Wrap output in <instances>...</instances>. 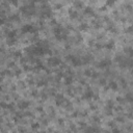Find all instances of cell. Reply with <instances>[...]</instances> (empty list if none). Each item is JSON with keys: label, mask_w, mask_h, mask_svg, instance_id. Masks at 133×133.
Here are the masks:
<instances>
[{"label": "cell", "mask_w": 133, "mask_h": 133, "mask_svg": "<svg viewBox=\"0 0 133 133\" xmlns=\"http://www.w3.org/2000/svg\"><path fill=\"white\" fill-rule=\"evenodd\" d=\"M39 127V125L37 124H34V125H32V128H37Z\"/></svg>", "instance_id": "cell-26"}, {"label": "cell", "mask_w": 133, "mask_h": 133, "mask_svg": "<svg viewBox=\"0 0 133 133\" xmlns=\"http://www.w3.org/2000/svg\"><path fill=\"white\" fill-rule=\"evenodd\" d=\"M36 31H37L36 27L32 26V25H29V24L22 27V32L23 33H29V32H36Z\"/></svg>", "instance_id": "cell-3"}, {"label": "cell", "mask_w": 133, "mask_h": 133, "mask_svg": "<svg viewBox=\"0 0 133 133\" xmlns=\"http://www.w3.org/2000/svg\"><path fill=\"white\" fill-rule=\"evenodd\" d=\"M6 107H7V109H9V110H14V108H13V105H12V104H9Z\"/></svg>", "instance_id": "cell-23"}, {"label": "cell", "mask_w": 133, "mask_h": 133, "mask_svg": "<svg viewBox=\"0 0 133 133\" xmlns=\"http://www.w3.org/2000/svg\"><path fill=\"white\" fill-rule=\"evenodd\" d=\"M64 102V98L62 97L61 95L56 96V104H57V105H61Z\"/></svg>", "instance_id": "cell-8"}, {"label": "cell", "mask_w": 133, "mask_h": 133, "mask_svg": "<svg viewBox=\"0 0 133 133\" xmlns=\"http://www.w3.org/2000/svg\"><path fill=\"white\" fill-rule=\"evenodd\" d=\"M105 47H106L107 49H112V47H113V43H112V42H110L109 44H107L106 46H105Z\"/></svg>", "instance_id": "cell-19"}, {"label": "cell", "mask_w": 133, "mask_h": 133, "mask_svg": "<svg viewBox=\"0 0 133 133\" xmlns=\"http://www.w3.org/2000/svg\"><path fill=\"white\" fill-rule=\"evenodd\" d=\"M126 99L128 100V101H129L130 103H133V97H132L130 94H128V95H127V96H126Z\"/></svg>", "instance_id": "cell-15"}, {"label": "cell", "mask_w": 133, "mask_h": 133, "mask_svg": "<svg viewBox=\"0 0 133 133\" xmlns=\"http://www.w3.org/2000/svg\"><path fill=\"white\" fill-rule=\"evenodd\" d=\"M111 64V61L109 59H104V60L100 61L99 64H98V68H100V69H105V68L109 67Z\"/></svg>", "instance_id": "cell-5"}, {"label": "cell", "mask_w": 133, "mask_h": 133, "mask_svg": "<svg viewBox=\"0 0 133 133\" xmlns=\"http://www.w3.org/2000/svg\"><path fill=\"white\" fill-rule=\"evenodd\" d=\"M21 12L23 14H25L26 16H31L36 13V9H34V5L33 4H30V5H25L21 9Z\"/></svg>", "instance_id": "cell-1"}, {"label": "cell", "mask_w": 133, "mask_h": 133, "mask_svg": "<svg viewBox=\"0 0 133 133\" xmlns=\"http://www.w3.org/2000/svg\"><path fill=\"white\" fill-rule=\"evenodd\" d=\"M30 1H32V2H37V1H39V0H30Z\"/></svg>", "instance_id": "cell-27"}, {"label": "cell", "mask_w": 133, "mask_h": 133, "mask_svg": "<svg viewBox=\"0 0 133 133\" xmlns=\"http://www.w3.org/2000/svg\"><path fill=\"white\" fill-rule=\"evenodd\" d=\"M68 60H70L72 62L73 66L75 67H79L82 64V60H81V58L77 57V56H74V55H69L68 56Z\"/></svg>", "instance_id": "cell-2"}, {"label": "cell", "mask_w": 133, "mask_h": 133, "mask_svg": "<svg viewBox=\"0 0 133 133\" xmlns=\"http://www.w3.org/2000/svg\"><path fill=\"white\" fill-rule=\"evenodd\" d=\"M92 59H93V56L92 55H85L83 56L82 58H81V60H82V64H87L89 62L92 61Z\"/></svg>", "instance_id": "cell-6"}, {"label": "cell", "mask_w": 133, "mask_h": 133, "mask_svg": "<svg viewBox=\"0 0 133 133\" xmlns=\"http://www.w3.org/2000/svg\"><path fill=\"white\" fill-rule=\"evenodd\" d=\"M84 74H85L86 76H88V77H92V75H93V72L89 71V70H86V71L84 72Z\"/></svg>", "instance_id": "cell-17"}, {"label": "cell", "mask_w": 133, "mask_h": 133, "mask_svg": "<svg viewBox=\"0 0 133 133\" xmlns=\"http://www.w3.org/2000/svg\"><path fill=\"white\" fill-rule=\"evenodd\" d=\"M70 14H71V17L72 18H77V13H76V12H73V10H71Z\"/></svg>", "instance_id": "cell-18"}, {"label": "cell", "mask_w": 133, "mask_h": 133, "mask_svg": "<svg viewBox=\"0 0 133 133\" xmlns=\"http://www.w3.org/2000/svg\"><path fill=\"white\" fill-rule=\"evenodd\" d=\"M109 87H110L111 89H113V91H115V89L118 88V84H116L115 81H111V82L109 83Z\"/></svg>", "instance_id": "cell-13"}, {"label": "cell", "mask_w": 133, "mask_h": 133, "mask_svg": "<svg viewBox=\"0 0 133 133\" xmlns=\"http://www.w3.org/2000/svg\"><path fill=\"white\" fill-rule=\"evenodd\" d=\"M64 82H66V84H71L73 82V77L72 76H67L66 79H64Z\"/></svg>", "instance_id": "cell-12"}, {"label": "cell", "mask_w": 133, "mask_h": 133, "mask_svg": "<svg viewBox=\"0 0 133 133\" xmlns=\"http://www.w3.org/2000/svg\"><path fill=\"white\" fill-rule=\"evenodd\" d=\"M60 62H61V60L58 57H51V58L48 59V64L52 67L58 66V64H60Z\"/></svg>", "instance_id": "cell-4"}, {"label": "cell", "mask_w": 133, "mask_h": 133, "mask_svg": "<svg viewBox=\"0 0 133 133\" xmlns=\"http://www.w3.org/2000/svg\"><path fill=\"white\" fill-rule=\"evenodd\" d=\"M46 84V82H45V81H40V82H39V85L41 86V85H45Z\"/></svg>", "instance_id": "cell-24"}, {"label": "cell", "mask_w": 133, "mask_h": 133, "mask_svg": "<svg viewBox=\"0 0 133 133\" xmlns=\"http://www.w3.org/2000/svg\"><path fill=\"white\" fill-rule=\"evenodd\" d=\"M9 19H10V20H13V21H19V20H20V18H19L18 15H13Z\"/></svg>", "instance_id": "cell-14"}, {"label": "cell", "mask_w": 133, "mask_h": 133, "mask_svg": "<svg viewBox=\"0 0 133 133\" xmlns=\"http://www.w3.org/2000/svg\"><path fill=\"white\" fill-rule=\"evenodd\" d=\"M85 14H89V15H93L94 12H93V9H92L91 7H86V9H85Z\"/></svg>", "instance_id": "cell-16"}, {"label": "cell", "mask_w": 133, "mask_h": 133, "mask_svg": "<svg viewBox=\"0 0 133 133\" xmlns=\"http://www.w3.org/2000/svg\"><path fill=\"white\" fill-rule=\"evenodd\" d=\"M86 28H87V25H86V24H82V25H81V27H80L81 30H85Z\"/></svg>", "instance_id": "cell-21"}, {"label": "cell", "mask_w": 133, "mask_h": 133, "mask_svg": "<svg viewBox=\"0 0 133 133\" xmlns=\"http://www.w3.org/2000/svg\"><path fill=\"white\" fill-rule=\"evenodd\" d=\"M9 2H10L14 5H17L18 4V0H9Z\"/></svg>", "instance_id": "cell-20"}, {"label": "cell", "mask_w": 133, "mask_h": 133, "mask_svg": "<svg viewBox=\"0 0 133 133\" xmlns=\"http://www.w3.org/2000/svg\"><path fill=\"white\" fill-rule=\"evenodd\" d=\"M125 52L128 54L130 58H133V48H130V47L126 48V49H125Z\"/></svg>", "instance_id": "cell-11"}, {"label": "cell", "mask_w": 133, "mask_h": 133, "mask_svg": "<svg viewBox=\"0 0 133 133\" xmlns=\"http://www.w3.org/2000/svg\"><path fill=\"white\" fill-rule=\"evenodd\" d=\"M93 96H94V93H93V91H92V89H87V91L85 92V94L83 95V98H84V99H92V98H93Z\"/></svg>", "instance_id": "cell-7"}, {"label": "cell", "mask_w": 133, "mask_h": 133, "mask_svg": "<svg viewBox=\"0 0 133 133\" xmlns=\"http://www.w3.org/2000/svg\"><path fill=\"white\" fill-rule=\"evenodd\" d=\"M100 82H101V84H102V85H105V80H104V79H102L101 81H100Z\"/></svg>", "instance_id": "cell-25"}, {"label": "cell", "mask_w": 133, "mask_h": 133, "mask_svg": "<svg viewBox=\"0 0 133 133\" xmlns=\"http://www.w3.org/2000/svg\"><path fill=\"white\" fill-rule=\"evenodd\" d=\"M16 36H17V31L16 30H12L7 32V39H16Z\"/></svg>", "instance_id": "cell-9"}, {"label": "cell", "mask_w": 133, "mask_h": 133, "mask_svg": "<svg viewBox=\"0 0 133 133\" xmlns=\"http://www.w3.org/2000/svg\"><path fill=\"white\" fill-rule=\"evenodd\" d=\"M28 106H29V103L25 102V101L21 102L20 104H19V108H21V109H26V108H28Z\"/></svg>", "instance_id": "cell-10"}, {"label": "cell", "mask_w": 133, "mask_h": 133, "mask_svg": "<svg viewBox=\"0 0 133 133\" xmlns=\"http://www.w3.org/2000/svg\"><path fill=\"white\" fill-rule=\"evenodd\" d=\"M115 0H108L107 1V5H112L113 3H115Z\"/></svg>", "instance_id": "cell-22"}]
</instances>
